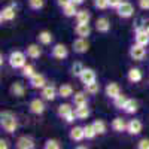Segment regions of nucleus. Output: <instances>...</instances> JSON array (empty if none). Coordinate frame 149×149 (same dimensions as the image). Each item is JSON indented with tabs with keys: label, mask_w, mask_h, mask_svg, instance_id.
<instances>
[{
	"label": "nucleus",
	"mask_w": 149,
	"mask_h": 149,
	"mask_svg": "<svg viewBox=\"0 0 149 149\" xmlns=\"http://www.w3.org/2000/svg\"><path fill=\"white\" fill-rule=\"evenodd\" d=\"M0 127L8 134H14L18 130V119L17 115L10 110H2L0 112Z\"/></svg>",
	"instance_id": "f257e3e1"
},
{
	"label": "nucleus",
	"mask_w": 149,
	"mask_h": 149,
	"mask_svg": "<svg viewBox=\"0 0 149 149\" xmlns=\"http://www.w3.org/2000/svg\"><path fill=\"white\" fill-rule=\"evenodd\" d=\"M8 63L12 69H22L24 66L27 64V54L22 51H12L8 57Z\"/></svg>",
	"instance_id": "f03ea898"
},
{
	"label": "nucleus",
	"mask_w": 149,
	"mask_h": 149,
	"mask_svg": "<svg viewBox=\"0 0 149 149\" xmlns=\"http://www.w3.org/2000/svg\"><path fill=\"white\" fill-rule=\"evenodd\" d=\"M146 46H142V45H139V43H133L131 46H130V49H128V55H130V58L133 60V61H142V60H145V57H146V49H145Z\"/></svg>",
	"instance_id": "7ed1b4c3"
},
{
	"label": "nucleus",
	"mask_w": 149,
	"mask_h": 149,
	"mask_svg": "<svg viewBox=\"0 0 149 149\" xmlns=\"http://www.w3.org/2000/svg\"><path fill=\"white\" fill-rule=\"evenodd\" d=\"M15 17H17V6H14V5H8L0 10V22L2 24L14 21Z\"/></svg>",
	"instance_id": "20e7f679"
},
{
	"label": "nucleus",
	"mask_w": 149,
	"mask_h": 149,
	"mask_svg": "<svg viewBox=\"0 0 149 149\" xmlns=\"http://www.w3.org/2000/svg\"><path fill=\"white\" fill-rule=\"evenodd\" d=\"M116 14L119 18H124V19H127V18H131L134 15V6L130 3V2H122L118 8H116Z\"/></svg>",
	"instance_id": "39448f33"
},
{
	"label": "nucleus",
	"mask_w": 149,
	"mask_h": 149,
	"mask_svg": "<svg viewBox=\"0 0 149 149\" xmlns=\"http://www.w3.org/2000/svg\"><path fill=\"white\" fill-rule=\"evenodd\" d=\"M57 95H58V88H55V85H52V84L51 85L46 84L40 90V97L45 102H54Z\"/></svg>",
	"instance_id": "423d86ee"
},
{
	"label": "nucleus",
	"mask_w": 149,
	"mask_h": 149,
	"mask_svg": "<svg viewBox=\"0 0 149 149\" xmlns=\"http://www.w3.org/2000/svg\"><path fill=\"white\" fill-rule=\"evenodd\" d=\"M134 42L139 43V45H142V46H148V45H149V33L145 30L143 26L136 27V31H134Z\"/></svg>",
	"instance_id": "0eeeda50"
},
{
	"label": "nucleus",
	"mask_w": 149,
	"mask_h": 149,
	"mask_svg": "<svg viewBox=\"0 0 149 149\" xmlns=\"http://www.w3.org/2000/svg\"><path fill=\"white\" fill-rule=\"evenodd\" d=\"M45 109H46V106H45V100L42 97L40 98H33L29 103V110L33 115H42L45 112Z\"/></svg>",
	"instance_id": "6e6552de"
},
{
	"label": "nucleus",
	"mask_w": 149,
	"mask_h": 149,
	"mask_svg": "<svg viewBox=\"0 0 149 149\" xmlns=\"http://www.w3.org/2000/svg\"><path fill=\"white\" fill-rule=\"evenodd\" d=\"M51 55L55 60H66L69 57V49L63 43H55L51 49Z\"/></svg>",
	"instance_id": "1a4fd4ad"
},
{
	"label": "nucleus",
	"mask_w": 149,
	"mask_h": 149,
	"mask_svg": "<svg viewBox=\"0 0 149 149\" xmlns=\"http://www.w3.org/2000/svg\"><path fill=\"white\" fill-rule=\"evenodd\" d=\"M29 85L31 86L33 90H42L43 86L46 85L45 74H42V73H34L33 76L29 79Z\"/></svg>",
	"instance_id": "9d476101"
},
{
	"label": "nucleus",
	"mask_w": 149,
	"mask_h": 149,
	"mask_svg": "<svg viewBox=\"0 0 149 149\" xmlns=\"http://www.w3.org/2000/svg\"><path fill=\"white\" fill-rule=\"evenodd\" d=\"M72 48H73V51L76 54H85L90 49V43H88V40H86L85 37H78V39L73 40Z\"/></svg>",
	"instance_id": "9b49d317"
},
{
	"label": "nucleus",
	"mask_w": 149,
	"mask_h": 149,
	"mask_svg": "<svg viewBox=\"0 0 149 149\" xmlns=\"http://www.w3.org/2000/svg\"><path fill=\"white\" fill-rule=\"evenodd\" d=\"M143 130V124L140 119H130L127 124V133L130 136H139Z\"/></svg>",
	"instance_id": "f8f14e48"
},
{
	"label": "nucleus",
	"mask_w": 149,
	"mask_h": 149,
	"mask_svg": "<svg viewBox=\"0 0 149 149\" xmlns=\"http://www.w3.org/2000/svg\"><path fill=\"white\" fill-rule=\"evenodd\" d=\"M9 93H10V95H14L17 98H21V97L26 95V85H24L22 82H19V81H15L14 84H10Z\"/></svg>",
	"instance_id": "ddd939ff"
},
{
	"label": "nucleus",
	"mask_w": 149,
	"mask_h": 149,
	"mask_svg": "<svg viewBox=\"0 0 149 149\" xmlns=\"http://www.w3.org/2000/svg\"><path fill=\"white\" fill-rule=\"evenodd\" d=\"M15 146L18 149H33L36 143H34V139L30 137V136H19L15 142Z\"/></svg>",
	"instance_id": "4468645a"
},
{
	"label": "nucleus",
	"mask_w": 149,
	"mask_h": 149,
	"mask_svg": "<svg viewBox=\"0 0 149 149\" xmlns=\"http://www.w3.org/2000/svg\"><path fill=\"white\" fill-rule=\"evenodd\" d=\"M79 81H81L84 85L91 84V82L97 81V74H95L94 69H91V67H85L84 72L81 73V76H79Z\"/></svg>",
	"instance_id": "2eb2a0df"
},
{
	"label": "nucleus",
	"mask_w": 149,
	"mask_h": 149,
	"mask_svg": "<svg viewBox=\"0 0 149 149\" xmlns=\"http://www.w3.org/2000/svg\"><path fill=\"white\" fill-rule=\"evenodd\" d=\"M72 113H74V109L72 107V104L69 103H61L58 107H57V115L61 118V119H67Z\"/></svg>",
	"instance_id": "dca6fc26"
},
{
	"label": "nucleus",
	"mask_w": 149,
	"mask_h": 149,
	"mask_svg": "<svg viewBox=\"0 0 149 149\" xmlns=\"http://www.w3.org/2000/svg\"><path fill=\"white\" fill-rule=\"evenodd\" d=\"M69 137H70V140H72V142H74V143L82 142V140L85 139V131H84V127H79V125L73 127V128L69 131Z\"/></svg>",
	"instance_id": "f3484780"
},
{
	"label": "nucleus",
	"mask_w": 149,
	"mask_h": 149,
	"mask_svg": "<svg viewBox=\"0 0 149 149\" xmlns=\"http://www.w3.org/2000/svg\"><path fill=\"white\" fill-rule=\"evenodd\" d=\"M39 45H40V43H30V45H27V48H26V54H27L29 58H31V60H37V58L42 55V48H40Z\"/></svg>",
	"instance_id": "a211bd4d"
},
{
	"label": "nucleus",
	"mask_w": 149,
	"mask_h": 149,
	"mask_svg": "<svg viewBox=\"0 0 149 149\" xmlns=\"http://www.w3.org/2000/svg\"><path fill=\"white\" fill-rule=\"evenodd\" d=\"M104 94H106V97H109V98L113 100L115 97H118L121 94V86L116 82H109L106 85V88H104Z\"/></svg>",
	"instance_id": "6ab92c4d"
},
{
	"label": "nucleus",
	"mask_w": 149,
	"mask_h": 149,
	"mask_svg": "<svg viewBox=\"0 0 149 149\" xmlns=\"http://www.w3.org/2000/svg\"><path fill=\"white\" fill-rule=\"evenodd\" d=\"M127 124L128 122H125V119H124V118L116 116L115 119H112L110 127H112V130L116 131V133H124V131H127Z\"/></svg>",
	"instance_id": "aec40b11"
},
{
	"label": "nucleus",
	"mask_w": 149,
	"mask_h": 149,
	"mask_svg": "<svg viewBox=\"0 0 149 149\" xmlns=\"http://www.w3.org/2000/svg\"><path fill=\"white\" fill-rule=\"evenodd\" d=\"M95 30L98 33H103V34L109 33V30H110V21L106 17L97 18V21H95Z\"/></svg>",
	"instance_id": "412c9836"
},
{
	"label": "nucleus",
	"mask_w": 149,
	"mask_h": 149,
	"mask_svg": "<svg viewBox=\"0 0 149 149\" xmlns=\"http://www.w3.org/2000/svg\"><path fill=\"white\" fill-rule=\"evenodd\" d=\"M127 79L131 82V84H137L143 79V73L139 67H131L128 72H127Z\"/></svg>",
	"instance_id": "4be33fe9"
},
{
	"label": "nucleus",
	"mask_w": 149,
	"mask_h": 149,
	"mask_svg": "<svg viewBox=\"0 0 149 149\" xmlns=\"http://www.w3.org/2000/svg\"><path fill=\"white\" fill-rule=\"evenodd\" d=\"M52 40H54V36L48 30H42V31H39V34H37V42H39L40 45H43V46L51 45Z\"/></svg>",
	"instance_id": "5701e85b"
},
{
	"label": "nucleus",
	"mask_w": 149,
	"mask_h": 149,
	"mask_svg": "<svg viewBox=\"0 0 149 149\" xmlns=\"http://www.w3.org/2000/svg\"><path fill=\"white\" fill-rule=\"evenodd\" d=\"M74 34H76L78 37H88L91 34V27L90 24H76V27H74Z\"/></svg>",
	"instance_id": "b1692460"
},
{
	"label": "nucleus",
	"mask_w": 149,
	"mask_h": 149,
	"mask_svg": "<svg viewBox=\"0 0 149 149\" xmlns=\"http://www.w3.org/2000/svg\"><path fill=\"white\" fill-rule=\"evenodd\" d=\"M74 91H73V86L70 84H61L58 86V95L61 98H69V97H73Z\"/></svg>",
	"instance_id": "393cba45"
},
{
	"label": "nucleus",
	"mask_w": 149,
	"mask_h": 149,
	"mask_svg": "<svg viewBox=\"0 0 149 149\" xmlns=\"http://www.w3.org/2000/svg\"><path fill=\"white\" fill-rule=\"evenodd\" d=\"M86 94L85 91H78L73 94V104L74 106H82V104H88V98H86Z\"/></svg>",
	"instance_id": "a878e982"
},
{
	"label": "nucleus",
	"mask_w": 149,
	"mask_h": 149,
	"mask_svg": "<svg viewBox=\"0 0 149 149\" xmlns=\"http://www.w3.org/2000/svg\"><path fill=\"white\" fill-rule=\"evenodd\" d=\"M74 113H76V118L78 119H86L90 116V107L88 104H82V106H76L74 107Z\"/></svg>",
	"instance_id": "bb28decb"
},
{
	"label": "nucleus",
	"mask_w": 149,
	"mask_h": 149,
	"mask_svg": "<svg viewBox=\"0 0 149 149\" xmlns=\"http://www.w3.org/2000/svg\"><path fill=\"white\" fill-rule=\"evenodd\" d=\"M137 110H139V103H137V100H134V98H128L127 103H125V106H124V112H125V113H128V115H133V113H136Z\"/></svg>",
	"instance_id": "cd10ccee"
},
{
	"label": "nucleus",
	"mask_w": 149,
	"mask_h": 149,
	"mask_svg": "<svg viewBox=\"0 0 149 149\" xmlns=\"http://www.w3.org/2000/svg\"><path fill=\"white\" fill-rule=\"evenodd\" d=\"M74 18H76V22H79V24H90L91 14L86 9H82V10H78V14Z\"/></svg>",
	"instance_id": "c85d7f7f"
},
{
	"label": "nucleus",
	"mask_w": 149,
	"mask_h": 149,
	"mask_svg": "<svg viewBox=\"0 0 149 149\" xmlns=\"http://www.w3.org/2000/svg\"><path fill=\"white\" fill-rule=\"evenodd\" d=\"M78 5H74L73 2H70L69 5H66L64 8H61V10H63V15L67 17V18H72V17H76L78 14V9H76Z\"/></svg>",
	"instance_id": "c756f323"
},
{
	"label": "nucleus",
	"mask_w": 149,
	"mask_h": 149,
	"mask_svg": "<svg viewBox=\"0 0 149 149\" xmlns=\"http://www.w3.org/2000/svg\"><path fill=\"white\" fill-rule=\"evenodd\" d=\"M84 90H85V93L88 94V95H95L98 91H100V84H98L97 81H94L91 84L84 85Z\"/></svg>",
	"instance_id": "7c9ffc66"
},
{
	"label": "nucleus",
	"mask_w": 149,
	"mask_h": 149,
	"mask_svg": "<svg viewBox=\"0 0 149 149\" xmlns=\"http://www.w3.org/2000/svg\"><path fill=\"white\" fill-rule=\"evenodd\" d=\"M93 127H94L97 136L104 134V133H106V128H107V127H106V122H104L103 119H95V121L93 122Z\"/></svg>",
	"instance_id": "2f4dec72"
},
{
	"label": "nucleus",
	"mask_w": 149,
	"mask_h": 149,
	"mask_svg": "<svg viewBox=\"0 0 149 149\" xmlns=\"http://www.w3.org/2000/svg\"><path fill=\"white\" fill-rule=\"evenodd\" d=\"M127 100H128V98H127L125 95H124V94L121 93V94H119L118 97H115L112 102H113V106H115L116 109H119V110H124V106H125Z\"/></svg>",
	"instance_id": "473e14b6"
},
{
	"label": "nucleus",
	"mask_w": 149,
	"mask_h": 149,
	"mask_svg": "<svg viewBox=\"0 0 149 149\" xmlns=\"http://www.w3.org/2000/svg\"><path fill=\"white\" fill-rule=\"evenodd\" d=\"M84 69H85V66L81 63V61H74V63L72 64V74L74 78H79L81 73L84 72Z\"/></svg>",
	"instance_id": "72a5a7b5"
},
{
	"label": "nucleus",
	"mask_w": 149,
	"mask_h": 149,
	"mask_svg": "<svg viewBox=\"0 0 149 149\" xmlns=\"http://www.w3.org/2000/svg\"><path fill=\"white\" fill-rule=\"evenodd\" d=\"M34 73H36V72H34V67H33L31 64H26V66H24V67L21 69V76H22V78L30 79Z\"/></svg>",
	"instance_id": "f704fd0d"
},
{
	"label": "nucleus",
	"mask_w": 149,
	"mask_h": 149,
	"mask_svg": "<svg viewBox=\"0 0 149 149\" xmlns=\"http://www.w3.org/2000/svg\"><path fill=\"white\" fill-rule=\"evenodd\" d=\"M84 131H85V139H86V140H93L95 136H97V133H95V130H94V127H93V124H90V125H85V127H84Z\"/></svg>",
	"instance_id": "c9c22d12"
},
{
	"label": "nucleus",
	"mask_w": 149,
	"mask_h": 149,
	"mask_svg": "<svg viewBox=\"0 0 149 149\" xmlns=\"http://www.w3.org/2000/svg\"><path fill=\"white\" fill-rule=\"evenodd\" d=\"M29 6L33 10H40L45 6V0H29Z\"/></svg>",
	"instance_id": "e433bc0d"
},
{
	"label": "nucleus",
	"mask_w": 149,
	"mask_h": 149,
	"mask_svg": "<svg viewBox=\"0 0 149 149\" xmlns=\"http://www.w3.org/2000/svg\"><path fill=\"white\" fill-rule=\"evenodd\" d=\"M43 148H45V149H60L61 145H60V142H58L57 139H48V140L45 142Z\"/></svg>",
	"instance_id": "4c0bfd02"
},
{
	"label": "nucleus",
	"mask_w": 149,
	"mask_h": 149,
	"mask_svg": "<svg viewBox=\"0 0 149 149\" xmlns=\"http://www.w3.org/2000/svg\"><path fill=\"white\" fill-rule=\"evenodd\" d=\"M94 8L98 10H106L109 6V0H94Z\"/></svg>",
	"instance_id": "58836bf2"
},
{
	"label": "nucleus",
	"mask_w": 149,
	"mask_h": 149,
	"mask_svg": "<svg viewBox=\"0 0 149 149\" xmlns=\"http://www.w3.org/2000/svg\"><path fill=\"white\" fill-rule=\"evenodd\" d=\"M136 148L137 149H149V139H140L137 142V145H136Z\"/></svg>",
	"instance_id": "ea45409f"
},
{
	"label": "nucleus",
	"mask_w": 149,
	"mask_h": 149,
	"mask_svg": "<svg viewBox=\"0 0 149 149\" xmlns=\"http://www.w3.org/2000/svg\"><path fill=\"white\" fill-rule=\"evenodd\" d=\"M139 8L143 10H149V0H139Z\"/></svg>",
	"instance_id": "a19ab883"
},
{
	"label": "nucleus",
	"mask_w": 149,
	"mask_h": 149,
	"mask_svg": "<svg viewBox=\"0 0 149 149\" xmlns=\"http://www.w3.org/2000/svg\"><path fill=\"white\" fill-rule=\"evenodd\" d=\"M122 2H124V0H109V6H110L112 9H116Z\"/></svg>",
	"instance_id": "79ce46f5"
},
{
	"label": "nucleus",
	"mask_w": 149,
	"mask_h": 149,
	"mask_svg": "<svg viewBox=\"0 0 149 149\" xmlns=\"http://www.w3.org/2000/svg\"><path fill=\"white\" fill-rule=\"evenodd\" d=\"M55 2H57V5H58L60 8H64L66 5H69V3L72 2V0H55Z\"/></svg>",
	"instance_id": "37998d69"
},
{
	"label": "nucleus",
	"mask_w": 149,
	"mask_h": 149,
	"mask_svg": "<svg viewBox=\"0 0 149 149\" xmlns=\"http://www.w3.org/2000/svg\"><path fill=\"white\" fill-rule=\"evenodd\" d=\"M8 140L6 139H0V148H2V149H8Z\"/></svg>",
	"instance_id": "c03bdc74"
},
{
	"label": "nucleus",
	"mask_w": 149,
	"mask_h": 149,
	"mask_svg": "<svg viewBox=\"0 0 149 149\" xmlns=\"http://www.w3.org/2000/svg\"><path fill=\"white\" fill-rule=\"evenodd\" d=\"M142 26H143V27H145V30H146V31L149 33V19H145Z\"/></svg>",
	"instance_id": "a18cd8bd"
},
{
	"label": "nucleus",
	"mask_w": 149,
	"mask_h": 149,
	"mask_svg": "<svg viewBox=\"0 0 149 149\" xmlns=\"http://www.w3.org/2000/svg\"><path fill=\"white\" fill-rule=\"evenodd\" d=\"M72 2H73L74 5H78V6H79V5H82V3L85 2V0H72Z\"/></svg>",
	"instance_id": "49530a36"
}]
</instances>
